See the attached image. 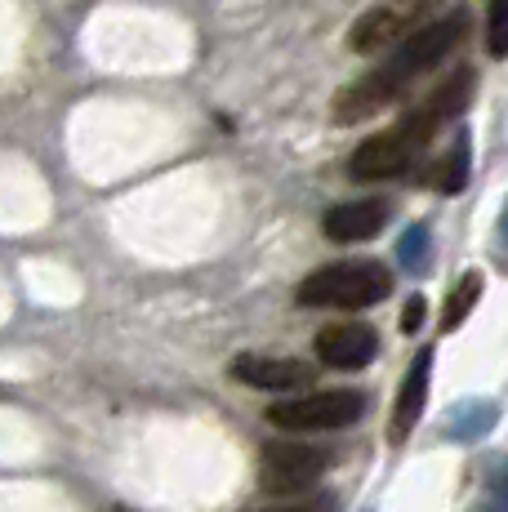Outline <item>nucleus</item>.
<instances>
[{
  "label": "nucleus",
  "instance_id": "nucleus-1",
  "mask_svg": "<svg viewBox=\"0 0 508 512\" xmlns=\"http://www.w3.org/2000/svg\"><path fill=\"white\" fill-rule=\"evenodd\" d=\"M464 36H468V14L464 9H451V14L415 27V32L388 49V54L379 58L366 76H357L348 90L335 94L330 116H335L339 125H361V121H370V116H379L384 107H393L402 94H410V85L415 81H424L433 67H442L446 54H455Z\"/></svg>",
  "mask_w": 508,
  "mask_h": 512
},
{
  "label": "nucleus",
  "instance_id": "nucleus-2",
  "mask_svg": "<svg viewBox=\"0 0 508 512\" xmlns=\"http://www.w3.org/2000/svg\"><path fill=\"white\" fill-rule=\"evenodd\" d=\"M388 294H393V272L379 259H339L308 272L295 290V303L299 308H326V312H361L384 303Z\"/></svg>",
  "mask_w": 508,
  "mask_h": 512
},
{
  "label": "nucleus",
  "instance_id": "nucleus-3",
  "mask_svg": "<svg viewBox=\"0 0 508 512\" xmlns=\"http://www.w3.org/2000/svg\"><path fill=\"white\" fill-rule=\"evenodd\" d=\"M366 415V397L357 388H317V392H295V397L268 406V423L281 432H339L353 428Z\"/></svg>",
  "mask_w": 508,
  "mask_h": 512
},
{
  "label": "nucleus",
  "instance_id": "nucleus-4",
  "mask_svg": "<svg viewBox=\"0 0 508 512\" xmlns=\"http://www.w3.org/2000/svg\"><path fill=\"white\" fill-rule=\"evenodd\" d=\"M326 468H330L326 450L304 446V441H272V446H263V455H259V481H263V490L277 499L312 490L321 477H326Z\"/></svg>",
  "mask_w": 508,
  "mask_h": 512
},
{
  "label": "nucleus",
  "instance_id": "nucleus-5",
  "mask_svg": "<svg viewBox=\"0 0 508 512\" xmlns=\"http://www.w3.org/2000/svg\"><path fill=\"white\" fill-rule=\"evenodd\" d=\"M232 379L254 392H304L317 379V366L299 357H272V352H241L232 361Z\"/></svg>",
  "mask_w": 508,
  "mask_h": 512
},
{
  "label": "nucleus",
  "instance_id": "nucleus-6",
  "mask_svg": "<svg viewBox=\"0 0 508 512\" xmlns=\"http://www.w3.org/2000/svg\"><path fill=\"white\" fill-rule=\"evenodd\" d=\"M312 352L330 370H366L379 357V334L366 321H335V326L317 330Z\"/></svg>",
  "mask_w": 508,
  "mask_h": 512
},
{
  "label": "nucleus",
  "instance_id": "nucleus-7",
  "mask_svg": "<svg viewBox=\"0 0 508 512\" xmlns=\"http://www.w3.org/2000/svg\"><path fill=\"white\" fill-rule=\"evenodd\" d=\"M415 9L419 5H375L366 9V14L353 23V32H348V45H353V54H384V49H393L397 41H406L410 32H415Z\"/></svg>",
  "mask_w": 508,
  "mask_h": 512
},
{
  "label": "nucleus",
  "instance_id": "nucleus-8",
  "mask_svg": "<svg viewBox=\"0 0 508 512\" xmlns=\"http://www.w3.org/2000/svg\"><path fill=\"white\" fill-rule=\"evenodd\" d=\"M388 219H393V205H388L384 196H361V201L330 205L326 219H321V232L339 245H357V241H370V236L384 232Z\"/></svg>",
  "mask_w": 508,
  "mask_h": 512
},
{
  "label": "nucleus",
  "instance_id": "nucleus-9",
  "mask_svg": "<svg viewBox=\"0 0 508 512\" xmlns=\"http://www.w3.org/2000/svg\"><path fill=\"white\" fill-rule=\"evenodd\" d=\"M428 379H433V348H424L415 357V366L406 370L402 388H397L393 401V428H388V441L402 446V441L415 432V423L424 419V401H428Z\"/></svg>",
  "mask_w": 508,
  "mask_h": 512
},
{
  "label": "nucleus",
  "instance_id": "nucleus-10",
  "mask_svg": "<svg viewBox=\"0 0 508 512\" xmlns=\"http://www.w3.org/2000/svg\"><path fill=\"white\" fill-rule=\"evenodd\" d=\"M482 272H464V277L455 281V290L446 294V308H442V330H459L464 326V317L477 308V299H482Z\"/></svg>",
  "mask_w": 508,
  "mask_h": 512
},
{
  "label": "nucleus",
  "instance_id": "nucleus-11",
  "mask_svg": "<svg viewBox=\"0 0 508 512\" xmlns=\"http://www.w3.org/2000/svg\"><path fill=\"white\" fill-rule=\"evenodd\" d=\"M464 183H468V134H459L455 147H451V156H442V161H437L433 187L451 196V192H459Z\"/></svg>",
  "mask_w": 508,
  "mask_h": 512
},
{
  "label": "nucleus",
  "instance_id": "nucleus-12",
  "mask_svg": "<svg viewBox=\"0 0 508 512\" xmlns=\"http://www.w3.org/2000/svg\"><path fill=\"white\" fill-rule=\"evenodd\" d=\"M486 54L508 58V0H486Z\"/></svg>",
  "mask_w": 508,
  "mask_h": 512
},
{
  "label": "nucleus",
  "instance_id": "nucleus-13",
  "mask_svg": "<svg viewBox=\"0 0 508 512\" xmlns=\"http://www.w3.org/2000/svg\"><path fill=\"white\" fill-rule=\"evenodd\" d=\"M419 326H424V299L415 294V299H410L406 308H402V330H406V334H415Z\"/></svg>",
  "mask_w": 508,
  "mask_h": 512
},
{
  "label": "nucleus",
  "instance_id": "nucleus-14",
  "mask_svg": "<svg viewBox=\"0 0 508 512\" xmlns=\"http://www.w3.org/2000/svg\"><path fill=\"white\" fill-rule=\"evenodd\" d=\"M268 512H312V508H295V504H286V508H268Z\"/></svg>",
  "mask_w": 508,
  "mask_h": 512
},
{
  "label": "nucleus",
  "instance_id": "nucleus-15",
  "mask_svg": "<svg viewBox=\"0 0 508 512\" xmlns=\"http://www.w3.org/2000/svg\"><path fill=\"white\" fill-rule=\"evenodd\" d=\"M504 232H508V219H504Z\"/></svg>",
  "mask_w": 508,
  "mask_h": 512
}]
</instances>
